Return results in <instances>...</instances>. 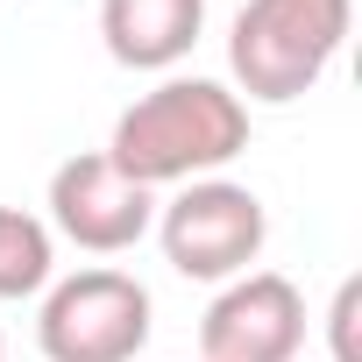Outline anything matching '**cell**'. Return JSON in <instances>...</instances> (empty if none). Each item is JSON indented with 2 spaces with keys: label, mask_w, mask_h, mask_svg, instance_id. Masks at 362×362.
Listing matches in <instances>:
<instances>
[{
  "label": "cell",
  "mask_w": 362,
  "mask_h": 362,
  "mask_svg": "<svg viewBox=\"0 0 362 362\" xmlns=\"http://www.w3.org/2000/svg\"><path fill=\"white\" fill-rule=\"evenodd\" d=\"M149 327H156L149 284L93 263V270L50 277L36 313V348L43 362H135L149 348Z\"/></svg>",
  "instance_id": "cell-3"
},
{
  "label": "cell",
  "mask_w": 362,
  "mask_h": 362,
  "mask_svg": "<svg viewBox=\"0 0 362 362\" xmlns=\"http://www.w3.org/2000/svg\"><path fill=\"white\" fill-rule=\"evenodd\" d=\"M355 313H362V277H341V291H334V305H327L334 362H362V348H355Z\"/></svg>",
  "instance_id": "cell-9"
},
{
  "label": "cell",
  "mask_w": 362,
  "mask_h": 362,
  "mask_svg": "<svg viewBox=\"0 0 362 362\" xmlns=\"http://www.w3.org/2000/svg\"><path fill=\"white\" fill-rule=\"evenodd\" d=\"M199 362H298L305 348V291L284 270H242L214 291L199 320Z\"/></svg>",
  "instance_id": "cell-6"
},
{
  "label": "cell",
  "mask_w": 362,
  "mask_h": 362,
  "mask_svg": "<svg viewBox=\"0 0 362 362\" xmlns=\"http://www.w3.org/2000/svg\"><path fill=\"white\" fill-rule=\"evenodd\" d=\"M249 149V100L221 78H163L121 107L107 135V163L135 185H192Z\"/></svg>",
  "instance_id": "cell-1"
},
{
  "label": "cell",
  "mask_w": 362,
  "mask_h": 362,
  "mask_svg": "<svg viewBox=\"0 0 362 362\" xmlns=\"http://www.w3.org/2000/svg\"><path fill=\"white\" fill-rule=\"evenodd\" d=\"M156 228V192L121 177L107 149H78L50 170V235L86 256H121Z\"/></svg>",
  "instance_id": "cell-5"
},
{
  "label": "cell",
  "mask_w": 362,
  "mask_h": 362,
  "mask_svg": "<svg viewBox=\"0 0 362 362\" xmlns=\"http://www.w3.org/2000/svg\"><path fill=\"white\" fill-rule=\"evenodd\" d=\"M348 22H355V0H242V15L228 29L235 93H249L263 107L305 100L327 78V64L341 57Z\"/></svg>",
  "instance_id": "cell-2"
},
{
  "label": "cell",
  "mask_w": 362,
  "mask_h": 362,
  "mask_svg": "<svg viewBox=\"0 0 362 362\" xmlns=\"http://www.w3.org/2000/svg\"><path fill=\"white\" fill-rule=\"evenodd\" d=\"M0 362H8V334H0Z\"/></svg>",
  "instance_id": "cell-10"
},
{
  "label": "cell",
  "mask_w": 362,
  "mask_h": 362,
  "mask_svg": "<svg viewBox=\"0 0 362 362\" xmlns=\"http://www.w3.org/2000/svg\"><path fill=\"white\" fill-rule=\"evenodd\" d=\"M57 277V235L29 206H0V298H43Z\"/></svg>",
  "instance_id": "cell-8"
},
{
  "label": "cell",
  "mask_w": 362,
  "mask_h": 362,
  "mask_svg": "<svg viewBox=\"0 0 362 362\" xmlns=\"http://www.w3.org/2000/svg\"><path fill=\"white\" fill-rule=\"evenodd\" d=\"M156 242H163V263L177 277L228 284V277H242L263 256L270 214L235 177H192V185H177L170 206H156Z\"/></svg>",
  "instance_id": "cell-4"
},
{
  "label": "cell",
  "mask_w": 362,
  "mask_h": 362,
  "mask_svg": "<svg viewBox=\"0 0 362 362\" xmlns=\"http://www.w3.org/2000/svg\"><path fill=\"white\" fill-rule=\"evenodd\" d=\"M107 57L128 71H170L206 36V0H100Z\"/></svg>",
  "instance_id": "cell-7"
}]
</instances>
